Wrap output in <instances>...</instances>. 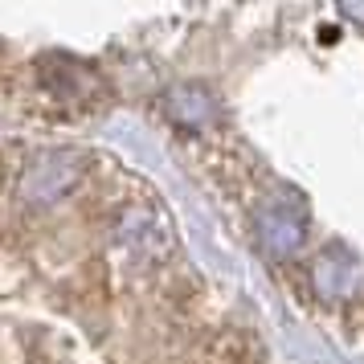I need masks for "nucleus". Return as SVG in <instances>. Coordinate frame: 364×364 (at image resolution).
Segmentation results:
<instances>
[{"label":"nucleus","instance_id":"1","mask_svg":"<svg viewBox=\"0 0 364 364\" xmlns=\"http://www.w3.org/2000/svg\"><path fill=\"white\" fill-rule=\"evenodd\" d=\"M86 168L78 151H25L0 139V364H78L58 323L62 266L50 217Z\"/></svg>","mask_w":364,"mask_h":364}]
</instances>
